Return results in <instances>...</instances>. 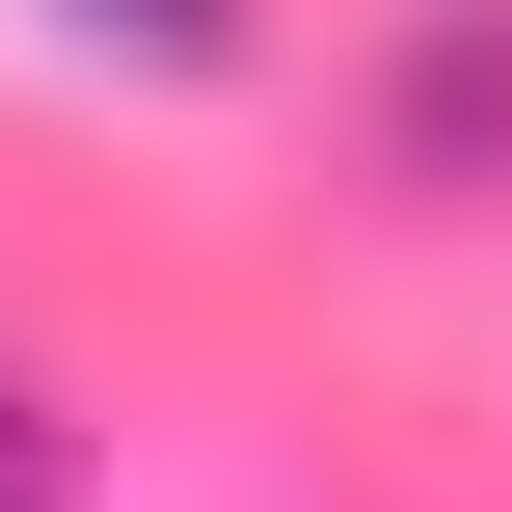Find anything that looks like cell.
<instances>
[{"instance_id": "6da1fadb", "label": "cell", "mask_w": 512, "mask_h": 512, "mask_svg": "<svg viewBox=\"0 0 512 512\" xmlns=\"http://www.w3.org/2000/svg\"><path fill=\"white\" fill-rule=\"evenodd\" d=\"M378 135H405L432 216H486L512 189V0H432V27H405V108H378Z\"/></svg>"}, {"instance_id": "7a4b0ae2", "label": "cell", "mask_w": 512, "mask_h": 512, "mask_svg": "<svg viewBox=\"0 0 512 512\" xmlns=\"http://www.w3.org/2000/svg\"><path fill=\"white\" fill-rule=\"evenodd\" d=\"M54 27H81V54H135V81H216L270 0H54Z\"/></svg>"}, {"instance_id": "3957f363", "label": "cell", "mask_w": 512, "mask_h": 512, "mask_svg": "<svg viewBox=\"0 0 512 512\" xmlns=\"http://www.w3.org/2000/svg\"><path fill=\"white\" fill-rule=\"evenodd\" d=\"M0 512H81V405H54L27 351H0Z\"/></svg>"}]
</instances>
